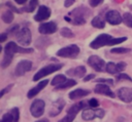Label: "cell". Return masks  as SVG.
Returning a JSON list of instances; mask_svg holds the SVG:
<instances>
[{
	"label": "cell",
	"mask_w": 132,
	"mask_h": 122,
	"mask_svg": "<svg viewBox=\"0 0 132 122\" xmlns=\"http://www.w3.org/2000/svg\"><path fill=\"white\" fill-rule=\"evenodd\" d=\"M71 18V23L74 26H81L87 23V19L91 15V10L88 7L85 6H78L71 11L68 12L67 14Z\"/></svg>",
	"instance_id": "cell-1"
},
{
	"label": "cell",
	"mask_w": 132,
	"mask_h": 122,
	"mask_svg": "<svg viewBox=\"0 0 132 122\" xmlns=\"http://www.w3.org/2000/svg\"><path fill=\"white\" fill-rule=\"evenodd\" d=\"M31 52H33V48L21 47L13 41H9L4 46V55H8L10 57H13L15 53H31Z\"/></svg>",
	"instance_id": "cell-2"
},
{
	"label": "cell",
	"mask_w": 132,
	"mask_h": 122,
	"mask_svg": "<svg viewBox=\"0 0 132 122\" xmlns=\"http://www.w3.org/2000/svg\"><path fill=\"white\" fill-rule=\"evenodd\" d=\"M62 67H63V64H60V63L48 64L47 66L41 68L40 70H38V72L35 73V75L33 76V81L41 80L43 77H45V76H47L50 74H53L54 72L59 71L60 69H62Z\"/></svg>",
	"instance_id": "cell-3"
},
{
	"label": "cell",
	"mask_w": 132,
	"mask_h": 122,
	"mask_svg": "<svg viewBox=\"0 0 132 122\" xmlns=\"http://www.w3.org/2000/svg\"><path fill=\"white\" fill-rule=\"evenodd\" d=\"M87 106H88V105H87V103H86V101H84V100H82V101H78V103H76V104L72 105V106L68 109L66 116H65V117H63V118H62L61 120H59L58 122H72V121L75 119V117H76L77 113H78V112H80L81 110H84Z\"/></svg>",
	"instance_id": "cell-4"
},
{
	"label": "cell",
	"mask_w": 132,
	"mask_h": 122,
	"mask_svg": "<svg viewBox=\"0 0 132 122\" xmlns=\"http://www.w3.org/2000/svg\"><path fill=\"white\" fill-rule=\"evenodd\" d=\"M79 47L76 44H70L67 46H64L60 48L57 51V55L60 57H66V58H76L79 54Z\"/></svg>",
	"instance_id": "cell-5"
},
{
	"label": "cell",
	"mask_w": 132,
	"mask_h": 122,
	"mask_svg": "<svg viewBox=\"0 0 132 122\" xmlns=\"http://www.w3.org/2000/svg\"><path fill=\"white\" fill-rule=\"evenodd\" d=\"M112 36L109 35V34H106V33H103V34H100L98 35L91 43H90V47L92 49H99L103 46H106L110 44V41L112 40Z\"/></svg>",
	"instance_id": "cell-6"
},
{
	"label": "cell",
	"mask_w": 132,
	"mask_h": 122,
	"mask_svg": "<svg viewBox=\"0 0 132 122\" xmlns=\"http://www.w3.org/2000/svg\"><path fill=\"white\" fill-rule=\"evenodd\" d=\"M15 37H16V41L22 46H28L32 42V33L28 27H23L22 29H20Z\"/></svg>",
	"instance_id": "cell-7"
},
{
	"label": "cell",
	"mask_w": 132,
	"mask_h": 122,
	"mask_svg": "<svg viewBox=\"0 0 132 122\" xmlns=\"http://www.w3.org/2000/svg\"><path fill=\"white\" fill-rule=\"evenodd\" d=\"M44 109H45L44 100H42L40 98H37V99H34L33 103L30 106V113L33 117L39 118L44 113Z\"/></svg>",
	"instance_id": "cell-8"
},
{
	"label": "cell",
	"mask_w": 132,
	"mask_h": 122,
	"mask_svg": "<svg viewBox=\"0 0 132 122\" xmlns=\"http://www.w3.org/2000/svg\"><path fill=\"white\" fill-rule=\"evenodd\" d=\"M87 63H88V65H89L92 69H94L96 72H102V71H104V69L106 68V63H105L101 57H99L98 55H95V54L89 56Z\"/></svg>",
	"instance_id": "cell-9"
},
{
	"label": "cell",
	"mask_w": 132,
	"mask_h": 122,
	"mask_svg": "<svg viewBox=\"0 0 132 122\" xmlns=\"http://www.w3.org/2000/svg\"><path fill=\"white\" fill-rule=\"evenodd\" d=\"M105 21L111 26H118L123 23V15L118 10L111 9L105 13Z\"/></svg>",
	"instance_id": "cell-10"
},
{
	"label": "cell",
	"mask_w": 132,
	"mask_h": 122,
	"mask_svg": "<svg viewBox=\"0 0 132 122\" xmlns=\"http://www.w3.org/2000/svg\"><path fill=\"white\" fill-rule=\"evenodd\" d=\"M32 69V62L29 59H23L19 62L14 68V75L16 77H21L25 75L27 72H29Z\"/></svg>",
	"instance_id": "cell-11"
},
{
	"label": "cell",
	"mask_w": 132,
	"mask_h": 122,
	"mask_svg": "<svg viewBox=\"0 0 132 122\" xmlns=\"http://www.w3.org/2000/svg\"><path fill=\"white\" fill-rule=\"evenodd\" d=\"M57 31H58V26L54 21H51L47 23H41L38 26V32L41 35H52Z\"/></svg>",
	"instance_id": "cell-12"
},
{
	"label": "cell",
	"mask_w": 132,
	"mask_h": 122,
	"mask_svg": "<svg viewBox=\"0 0 132 122\" xmlns=\"http://www.w3.org/2000/svg\"><path fill=\"white\" fill-rule=\"evenodd\" d=\"M51 15H52V9L46 5H40V6H38L37 12L34 15V21L41 23V22L50 18Z\"/></svg>",
	"instance_id": "cell-13"
},
{
	"label": "cell",
	"mask_w": 132,
	"mask_h": 122,
	"mask_svg": "<svg viewBox=\"0 0 132 122\" xmlns=\"http://www.w3.org/2000/svg\"><path fill=\"white\" fill-rule=\"evenodd\" d=\"M64 107H65V100L63 98H58L55 101H53L52 107L48 111L50 117H56L57 115H59Z\"/></svg>",
	"instance_id": "cell-14"
},
{
	"label": "cell",
	"mask_w": 132,
	"mask_h": 122,
	"mask_svg": "<svg viewBox=\"0 0 132 122\" xmlns=\"http://www.w3.org/2000/svg\"><path fill=\"white\" fill-rule=\"evenodd\" d=\"M118 97L125 103H131L132 101V88L130 87H121L117 91Z\"/></svg>",
	"instance_id": "cell-15"
},
{
	"label": "cell",
	"mask_w": 132,
	"mask_h": 122,
	"mask_svg": "<svg viewBox=\"0 0 132 122\" xmlns=\"http://www.w3.org/2000/svg\"><path fill=\"white\" fill-rule=\"evenodd\" d=\"M87 69L85 66H77L75 68H71L66 71V75L72 78H82L86 75Z\"/></svg>",
	"instance_id": "cell-16"
},
{
	"label": "cell",
	"mask_w": 132,
	"mask_h": 122,
	"mask_svg": "<svg viewBox=\"0 0 132 122\" xmlns=\"http://www.w3.org/2000/svg\"><path fill=\"white\" fill-rule=\"evenodd\" d=\"M94 92L95 93H98V94H103V95L109 96L111 98L116 97V94L111 91V89L109 88V86L107 84H103V83L97 84L95 86V88H94Z\"/></svg>",
	"instance_id": "cell-17"
},
{
	"label": "cell",
	"mask_w": 132,
	"mask_h": 122,
	"mask_svg": "<svg viewBox=\"0 0 132 122\" xmlns=\"http://www.w3.org/2000/svg\"><path fill=\"white\" fill-rule=\"evenodd\" d=\"M48 84V80H41L36 86H34V87H32L29 91H28V93H27V97L28 98H33L35 95H37L46 85Z\"/></svg>",
	"instance_id": "cell-18"
},
{
	"label": "cell",
	"mask_w": 132,
	"mask_h": 122,
	"mask_svg": "<svg viewBox=\"0 0 132 122\" xmlns=\"http://www.w3.org/2000/svg\"><path fill=\"white\" fill-rule=\"evenodd\" d=\"M89 93H90V91L87 90V89H84V88H76V89L70 91L69 94H68V96H69L70 99L75 100V99L81 98V97H84V96H87Z\"/></svg>",
	"instance_id": "cell-19"
},
{
	"label": "cell",
	"mask_w": 132,
	"mask_h": 122,
	"mask_svg": "<svg viewBox=\"0 0 132 122\" xmlns=\"http://www.w3.org/2000/svg\"><path fill=\"white\" fill-rule=\"evenodd\" d=\"M81 118L85 121H91L94 118H97V112L94 109H86L81 113Z\"/></svg>",
	"instance_id": "cell-20"
},
{
	"label": "cell",
	"mask_w": 132,
	"mask_h": 122,
	"mask_svg": "<svg viewBox=\"0 0 132 122\" xmlns=\"http://www.w3.org/2000/svg\"><path fill=\"white\" fill-rule=\"evenodd\" d=\"M91 25L96 29H103L105 27V21L100 15H96L92 18Z\"/></svg>",
	"instance_id": "cell-21"
},
{
	"label": "cell",
	"mask_w": 132,
	"mask_h": 122,
	"mask_svg": "<svg viewBox=\"0 0 132 122\" xmlns=\"http://www.w3.org/2000/svg\"><path fill=\"white\" fill-rule=\"evenodd\" d=\"M105 71L108 73V74H111V75H119L120 72L118 70V67H117V64L112 63V62H108L106 64V68H105Z\"/></svg>",
	"instance_id": "cell-22"
},
{
	"label": "cell",
	"mask_w": 132,
	"mask_h": 122,
	"mask_svg": "<svg viewBox=\"0 0 132 122\" xmlns=\"http://www.w3.org/2000/svg\"><path fill=\"white\" fill-rule=\"evenodd\" d=\"M13 18H14L13 12H12L11 10H9V9L6 10V11H4V12L2 13V15H1V19H2L5 24H10V23H12Z\"/></svg>",
	"instance_id": "cell-23"
},
{
	"label": "cell",
	"mask_w": 132,
	"mask_h": 122,
	"mask_svg": "<svg viewBox=\"0 0 132 122\" xmlns=\"http://www.w3.org/2000/svg\"><path fill=\"white\" fill-rule=\"evenodd\" d=\"M66 80H67V78H66L65 75L58 74L57 76H55V77L52 79V81H51V85H53V86H58V85L64 83Z\"/></svg>",
	"instance_id": "cell-24"
},
{
	"label": "cell",
	"mask_w": 132,
	"mask_h": 122,
	"mask_svg": "<svg viewBox=\"0 0 132 122\" xmlns=\"http://www.w3.org/2000/svg\"><path fill=\"white\" fill-rule=\"evenodd\" d=\"M38 1H39V0H30L29 3H28V5L22 8V12H23V11H26V12H33V11L36 9V7L38 6Z\"/></svg>",
	"instance_id": "cell-25"
},
{
	"label": "cell",
	"mask_w": 132,
	"mask_h": 122,
	"mask_svg": "<svg viewBox=\"0 0 132 122\" xmlns=\"http://www.w3.org/2000/svg\"><path fill=\"white\" fill-rule=\"evenodd\" d=\"M76 83H77V82H76L75 80H73V79H67L64 83H62V84H60V85L56 86V89H57V90L66 89V88H69V87H72V86L76 85Z\"/></svg>",
	"instance_id": "cell-26"
},
{
	"label": "cell",
	"mask_w": 132,
	"mask_h": 122,
	"mask_svg": "<svg viewBox=\"0 0 132 122\" xmlns=\"http://www.w3.org/2000/svg\"><path fill=\"white\" fill-rule=\"evenodd\" d=\"M50 43H51V40L48 38H46V37H40L35 42V45H36L37 48L41 49V48H45Z\"/></svg>",
	"instance_id": "cell-27"
},
{
	"label": "cell",
	"mask_w": 132,
	"mask_h": 122,
	"mask_svg": "<svg viewBox=\"0 0 132 122\" xmlns=\"http://www.w3.org/2000/svg\"><path fill=\"white\" fill-rule=\"evenodd\" d=\"M60 35L62 37H65V38H73L74 37V33L71 31V29L67 28V27H63L61 28L60 30Z\"/></svg>",
	"instance_id": "cell-28"
},
{
	"label": "cell",
	"mask_w": 132,
	"mask_h": 122,
	"mask_svg": "<svg viewBox=\"0 0 132 122\" xmlns=\"http://www.w3.org/2000/svg\"><path fill=\"white\" fill-rule=\"evenodd\" d=\"M123 23L129 27V28H132V13L130 12H125L123 14Z\"/></svg>",
	"instance_id": "cell-29"
},
{
	"label": "cell",
	"mask_w": 132,
	"mask_h": 122,
	"mask_svg": "<svg viewBox=\"0 0 132 122\" xmlns=\"http://www.w3.org/2000/svg\"><path fill=\"white\" fill-rule=\"evenodd\" d=\"M131 49L130 48H127V47H113L110 49V52L111 53H118V54H124V53H128L130 52Z\"/></svg>",
	"instance_id": "cell-30"
},
{
	"label": "cell",
	"mask_w": 132,
	"mask_h": 122,
	"mask_svg": "<svg viewBox=\"0 0 132 122\" xmlns=\"http://www.w3.org/2000/svg\"><path fill=\"white\" fill-rule=\"evenodd\" d=\"M1 122H14V118H13V115L11 114V112L9 111L8 113L4 114L1 118Z\"/></svg>",
	"instance_id": "cell-31"
},
{
	"label": "cell",
	"mask_w": 132,
	"mask_h": 122,
	"mask_svg": "<svg viewBox=\"0 0 132 122\" xmlns=\"http://www.w3.org/2000/svg\"><path fill=\"white\" fill-rule=\"evenodd\" d=\"M128 38L127 37H118V38H112V40L110 41V44H109V46H113V45H117V44H121L122 42H125L126 40H127Z\"/></svg>",
	"instance_id": "cell-32"
},
{
	"label": "cell",
	"mask_w": 132,
	"mask_h": 122,
	"mask_svg": "<svg viewBox=\"0 0 132 122\" xmlns=\"http://www.w3.org/2000/svg\"><path fill=\"white\" fill-rule=\"evenodd\" d=\"M5 5L7 6V8L9 9V10H11L12 12H16V13H21L22 12V10L21 9H19V8H16L11 2H9V1H7L6 3H5Z\"/></svg>",
	"instance_id": "cell-33"
},
{
	"label": "cell",
	"mask_w": 132,
	"mask_h": 122,
	"mask_svg": "<svg viewBox=\"0 0 132 122\" xmlns=\"http://www.w3.org/2000/svg\"><path fill=\"white\" fill-rule=\"evenodd\" d=\"M117 80H118V81H121V80H127V81L132 82V78H131L129 75L125 74V73H121V74L117 75Z\"/></svg>",
	"instance_id": "cell-34"
},
{
	"label": "cell",
	"mask_w": 132,
	"mask_h": 122,
	"mask_svg": "<svg viewBox=\"0 0 132 122\" xmlns=\"http://www.w3.org/2000/svg\"><path fill=\"white\" fill-rule=\"evenodd\" d=\"M96 82L99 83H103V84H107V85H112L113 84V80L112 79H105V78H98L97 80H95Z\"/></svg>",
	"instance_id": "cell-35"
},
{
	"label": "cell",
	"mask_w": 132,
	"mask_h": 122,
	"mask_svg": "<svg viewBox=\"0 0 132 122\" xmlns=\"http://www.w3.org/2000/svg\"><path fill=\"white\" fill-rule=\"evenodd\" d=\"M8 32H6L7 33V35L8 34H14V35H16L18 34V32L20 31V26L19 25H14V26H12L9 30H7Z\"/></svg>",
	"instance_id": "cell-36"
},
{
	"label": "cell",
	"mask_w": 132,
	"mask_h": 122,
	"mask_svg": "<svg viewBox=\"0 0 132 122\" xmlns=\"http://www.w3.org/2000/svg\"><path fill=\"white\" fill-rule=\"evenodd\" d=\"M103 1H104V0H88L89 5H90L91 7H97V6H99L100 4H102Z\"/></svg>",
	"instance_id": "cell-37"
},
{
	"label": "cell",
	"mask_w": 132,
	"mask_h": 122,
	"mask_svg": "<svg viewBox=\"0 0 132 122\" xmlns=\"http://www.w3.org/2000/svg\"><path fill=\"white\" fill-rule=\"evenodd\" d=\"M13 85H14L13 83H10V84H9V85H7L6 87H4V88L1 90V92H0V97H2V96L5 94V93L9 92V91H10V89L13 87Z\"/></svg>",
	"instance_id": "cell-38"
},
{
	"label": "cell",
	"mask_w": 132,
	"mask_h": 122,
	"mask_svg": "<svg viewBox=\"0 0 132 122\" xmlns=\"http://www.w3.org/2000/svg\"><path fill=\"white\" fill-rule=\"evenodd\" d=\"M88 104H89V106H90L92 109H95V108H97V107L99 106V101H98L96 98H91V99L88 101Z\"/></svg>",
	"instance_id": "cell-39"
},
{
	"label": "cell",
	"mask_w": 132,
	"mask_h": 122,
	"mask_svg": "<svg viewBox=\"0 0 132 122\" xmlns=\"http://www.w3.org/2000/svg\"><path fill=\"white\" fill-rule=\"evenodd\" d=\"M117 67H118V70H119V72H120V74H121V72H123V71L126 69L127 65H126L125 62H120V63L117 64Z\"/></svg>",
	"instance_id": "cell-40"
},
{
	"label": "cell",
	"mask_w": 132,
	"mask_h": 122,
	"mask_svg": "<svg viewBox=\"0 0 132 122\" xmlns=\"http://www.w3.org/2000/svg\"><path fill=\"white\" fill-rule=\"evenodd\" d=\"M94 78H95V74H89V75H87V76L84 77V81L85 82H88L90 80H93Z\"/></svg>",
	"instance_id": "cell-41"
},
{
	"label": "cell",
	"mask_w": 132,
	"mask_h": 122,
	"mask_svg": "<svg viewBox=\"0 0 132 122\" xmlns=\"http://www.w3.org/2000/svg\"><path fill=\"white\" fill-rule=\"evenodd\" d=\"M74 2H75V0H65L64 1V7H70Z\"/></svg>",
	"instance_id": "cell-42"
},
{
	"label": "cell",
	"mask_w": 132,
	"mask_h": 122,
	"mask_svg": "<svg viewBox=\"0 0 132 122\" xmlns=\"http://www.w3.org/2000/svg\"><path fill=\"white\" fill-rule=\"evenodd\" d=\"M7 33H1L0 35V42H4L6 39H7Z\"/></svg>",
	"instance_id": "cell-43"
},
{
	"label": "cell",
	"mask_w": 132,
	"mask_h": 122,
	"mask_svg": "<svg viewBox=\"0 0 132 122\" xmlns=\"http://www.w3.org/2000/svg\"><path fill=\"white\" fill-rule=\"evenodd\" d=\"M16 4H20V5H24V4H26L27 2H28V0H13Z\"/></svg>",
	"instance_id": "cell-44"
},
{
	"label": "cell",
	"mask_w": 132,
	"mask_h": 122,
	"mask_svg": "<svg viewBox=\"0 0 132 122\" xmlns=\"http://www.w3.org/2000/svg\"><path fill=\"white\" fill-rule=\"evenodd\" d=\"M64 19H65L66 22H68V23H71V18H70L68 15H65V16H64Z\"/></svg>",
	"instance_id": "cell-45"
},
{
	"label": "cell",
	"mask_w": 132,
	"mask_h": 122,
	"mask_svg": "<svg viewBox=\"0 0 132 122\" xmlns=\"http://www.w3.org/2000/svg\"><path fill=\"white\" fill-rule=\"evenodd\" d=\"M36 122H48V121H47L46 118H43V119H40V120H38V121H36Z\"/></svg>",
	"instance_id": "cell-46"
}]
</instances>
